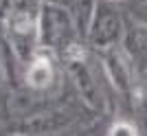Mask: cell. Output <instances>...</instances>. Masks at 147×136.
Masks as SVG:
<instances>
[{
	"label": "cell",
	"mask_w": 147,
	"mask_h": 136,
	"mask_svg": "<svg viewBox=\"0 0 147 136\" xmlns=\"http://www.w3.org/2000/svg\"><path fill=\"white\" fill-rule=\"evenodd\" d=\"M51 77H53V73H51V66L46 59H37L29 70V83L33 88H44L51 81Z\"/></svg>",
	"instance_id": "1"
},
{
	"label": "cell",
	"mask_w": 147,
	"mask_h": 136,
	"mask_svg": "<svg viewBox=\"0 0 147 136\" xmlns=\"http://www.w3.org/2000/svg\"><path fill=\"white\" fill-rule=\"evenodd\" d=\"M110 136H136V132H134V127L127 125V123H117L110 130Z\"/></svg>",
	"instance_id": "2"
}]
</instances>
